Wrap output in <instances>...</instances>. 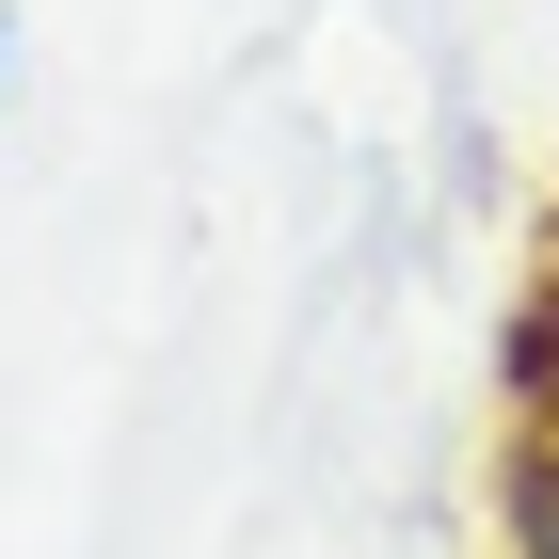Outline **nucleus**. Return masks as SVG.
I'll return each mask as SVG.
<instances>
[{
	"instance_id": "1",
	"label": "nucleus",
	"mask_w": 559,
	"mask_h": 559,
	"mask_svg": "<svg viewBox=\"0 0 559 559\" xmlns=\"http://www.w3.org/2000/svg\"><path fill=\"white\" fill-rule=\"evenodd\" d=\"M496 559H559V416H512L496 448Z\"/></svg>"
},
{
	"instance_id": "2",
	"label": "nucleus",
	"mask_w": 559,
	"mask_h": 559,
	"mask_svg": "<svg viewBox=\"0 0 559 559\" xmlns=\"http://www.w3.org/2000/svg\"><path fill=\"white\" fill-rule=\"evenodd\" d=\"M496 400L559 416V240H544V288H512V320H496Z\"/></svg>"
},
{
	"instance_id": "3",
	"label": "nucleus",
	"mask_w": 559,
	"mask_h": 559,
	"mask_svg": "<svg viewBox=\"0 0 559 559\" xmlns=\"http://www.w3.org/2000/svg\"><path fill=\"white\" fill-rule=\"evenodd\" d=\"M16 64H33V33H16V0H0V112H16Z\"/></svg>"
},
{
	"instance_id": "4",
	"label": "nucleus",
	"mask_w": 559,
	"mask_h": 559,
	"mask_svg": "<svg viewBox=\"0 0 559 559\" xmlns=\"http://www.w3.org/2000/svg\"><path fill=\"white\" fill-rule=\"evenodd\" d=\"M544 240H559V192H544Z\"/></svg>"
}]
</instances>
